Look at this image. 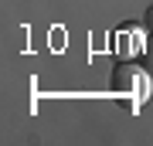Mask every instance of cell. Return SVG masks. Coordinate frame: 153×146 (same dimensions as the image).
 <instances>
[{
	"label": "cell",
	"mask_w": 153,
	"mask_h": 146,
	"mask_svg": "<svg viewBox=\"0 0 153 146\" xmlns=\"http://www.w3.org/2000/svg\"><path fill=\"white\" fill-rule=\"evenodd\" d=\"M109 88H112V95L126 99L129 109L136 112V109L150 99V71L140 68V65H133V61H119V65L112 68Z\"/></svg>",
	"instance_id": "6da1fadb"
},
{
	"label": "cell",
	"mask_w": 153,
	"mask_h": 146,
	"mask_svg": "<svg viewBox=\"0 0 153 146\" xmlns=\"http://www.w3.org/2000/svg\"><path fill=\"white\" fill-rule=\"evenodd\" d=\"M143 48H146V38H143V31H140L136 24H123L119 31L112 34V51H116V58H119V61L140 58Z\"/></svg>",
	"instance_id": "7a4b0ae2"
},
{
	"label": "cell",
	"mask_w": 153,
	"mask_h": 146,
	"mask_svg": "<svg viewBox=\"0 0 153 146\" xmlns=\"http://www.w3.org/2000/svg\"><path fill=\"white\" fill-rule=\"evenodd\" d=\"M140 58H143V68L153 75V31L146 34V48H143V54H140Z\"/></svg>",
	"instance_id": "3957f363"
},
{
	"label": "cell",
	"mask_w": 153,
	"mask_h": 146,
	"mask_svg": "<svg viewBox=\"0 0 153 146\" xmlns=\"http://www.w3.org/2000/svg\"><path fill=\"white\" fill-rule=\"evenodd\" d=\"M143 27H150V31H153V4L146 7V17H143Z\"/></svg>",
	"instance_id": "277c9868"
}]
</instances>
